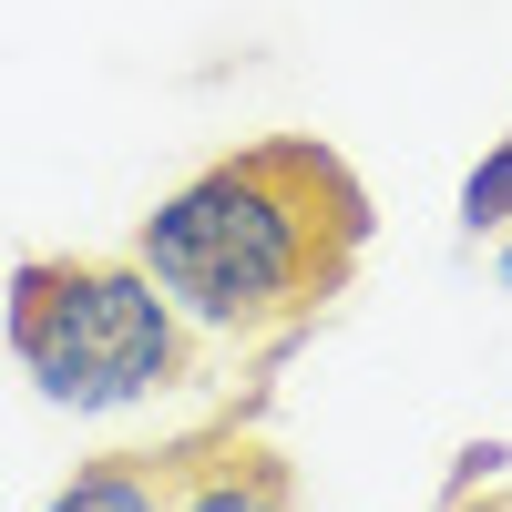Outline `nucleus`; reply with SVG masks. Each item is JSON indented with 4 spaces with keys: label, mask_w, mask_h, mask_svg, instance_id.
Wrapping results in <instances>:
<instances>
[{
    "label": "nucleus",
    "mask_w": 512,
    "mask_h": 512,
    "mask_svg": "<svg viewBox=\"0 0 512 512\" xmlns=\"http://www.w3.org/2000/svg\"><path fill=\"white\" fill-rule=\"evenodd\" d=\"M369 256V185L318 134H256L195 164L175 195L134 216V267L175 297L195 338H287L308 328Z\"/></svg>",
    "instance_id": "1"
},
{
    "label": "nucleus",
    "mask_w": 512,
    "mask_h": 512,
    "mask_svg": "<svg viewBox=\"0 0 512 512\" xmlns=\"http://www.w3.org/2000/svg\"><path fill=\"white\" fill-rule=\"evenodd\" d=\"M0 328L52 410H134L195 379V328L134 256H21Z\"/></svg>",
    "instance_id": "2"
},
{
    "label": "nucleus",
    "mask_w": 512,
    "mask_h": 512,
    "mask_svg": "<svg viewBox=\"0 0 512 512\" xmlns=\"http://www.w3.org/2000/svg\"><path fill=\"white\" fill-rule=\"evenodd\" d=\"M175 512H297V461H287L277 441H256V431L185 441Z\"/></svg>",
    "instance_id": "3"
},
{
    "label": "nucleus",
    "mask_w": 512,
    "mask_h": 512,
    "mask_svg": "<svg viewBox=\"0 0 512 512\" xmlns=\"http://www.w3.org/2000/svg\"><path fill=\"white\" fill-rule=\"evenodd\" d=\"M175 472H185V441L175 451H103L41 502V512H175Z\"/></svg>",
    "instance_id": "4"
},
{
    "label": "nucleus",
    "mask_w": 512,
    "mask_h": 512,
    "mask_svg": "<svg viewBox=\"0 0 512 512\" xmlns=\"http://www.w3.org/2000/svg\"><path fill=\"white\" fill-rule=\"evenodd\" d=\"M461 226L472 236H492V226H512V134L472 164V185H461Z\"/></svg>",
    "instance_id": "5"
},
{
    "label": "nucleus",
    "mask_w": 512,
    "mask_h": 512,
    "mask_svg": "<svg viewBox=\"0 0 512 512\" xmlns=\"http://www.w3.org/2000/svg\"><path fill=\"white\" fill-rule=\"evenodd\" d=\"M502 287H512V246H502Z\"/></svg>",
    "instance_id": "6"
}]
</instances>
